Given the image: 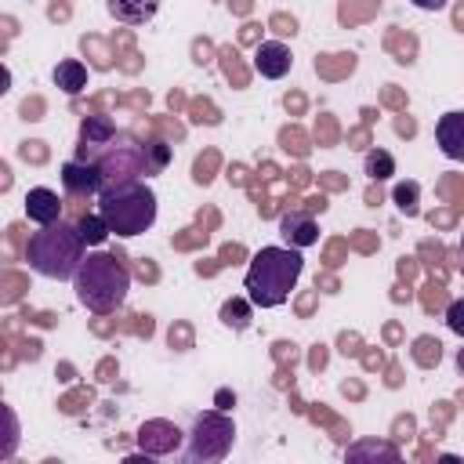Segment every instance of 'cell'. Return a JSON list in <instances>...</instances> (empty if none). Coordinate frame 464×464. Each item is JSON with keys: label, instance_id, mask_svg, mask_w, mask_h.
<instances>
[{"label": "cell", "instance_id": "obj_1", "mask_svg": "<svg viewBox=\"0 0 464 464\" xmlns=\"http://www.w3.org/2000/svg\"><path fill=\"white\" fill-rule=\"evenodd\" d=\"M304 268V257L297 246H261L243 276V290L250 304L257 308H279L286 304L290 290L297 286Z\"/></svg>", "mask_w": 464, "mask_h": 464}, {"label": "cell", "instance_id": "obj_2", "mask_svg": "<svg viewBox=\"0 0 464 464\" xmlns=\"http://www.w3.org/2000/svg\"><path fill=\"white\" fill-rule=\"evenodd\" d=\"M83 257H87V243H83L80 228L69 221L40 225V232H33L25 243L29 268L47 279H76Z\"/></svg>", "mask_w": 464, "mask_h": 464}, {"label": "cell", "instance_id": "obj_3", "mask_svg": "<svg viewBox=\"0 0 464 464\" xmlns=\"http://www.w3.org/2000/svg\"><path fill=\"white\" fill-rule=\"evenodd\" d=\"M72 286H76V297H80V304L87 312L109 315L127 301L130 272L112 254H87L80 272H76V279H72Z\"/></svg>", "mask_w": 464, "mask_h": 464}, {"label": "cell", "instance_id": "obj_4", "mask_svg": "<svg viewBox=\"0 0 464 464\" xmlns=\"http://www.w3.org/2000/svg\"><path fill=\"white\" fill-rule=\"evenodd\" d=\"M98 214L105 218V225L112 228V236H141L156 225V192L134 178V181H120L98 192Z\"/></svg>", "mask_w": 464, "mask_h": 464}, {"label": "cell", "instance_id": "obj_5", "mask_svg": "<svg viewBox=\"0 0 464 464\" xmlns=\"http://www.w3.org/2000/svg\"><path fill=\"white\" fill-rule=\"evenodd\" d=\"M236 442V424L228 413L221 410H207L192 420V431H188V442H185V464H218L228 457Z\"/></svg>", "mask_w": 464, "mask_h": 464}, {"label": "cell", "instance_id": "obj_6", "mask_svg": "<svg viewBox=\"0 0 464 464\" xmlns=\"http://www.w3.org/2000/svg\"><path fill=\"white\" fill-rule=\"evenodd\" d=\"M94 163H98V170H102V188L120 185V181H134L138 174H149L145 145H130V141H123V145L112 141Z\"/></svg>", "mask_w": 464, "mask_h": 464}, {"label": "cell", "instance_id": "obj_7", "mask_svg": "<svg viewBox=\"0 0 464 464\" xmlns=\"http://www.w3.org/2000/svg\"><path fill=\"white\" fill-rule=\"evenodd\" d=\"M116 141V123L109 120V116H102V112H94V116H83V123H80V160H98L109 145Z\"/></svg>", "mask_w": 464, "mask_h": 464}, {"label": "cell", "instance_id": "obj_8", "mask_svg": "<svg viewBox=\"0 0 464 464\" xmlns=\"http://www.w3.org/2000/svg\"><path fill=\"white\" fill-rule=\"evenodd\" d=\"M62 185L69 196H98L102 192V170L94 160H65L62 163Z\"/></svg>", "mask_w": 464, "mask_h": 464}, {"label": "cell", "instance_id": "obj_9", "mask_svg": "<svg viewBox=\"0 0 464 464\" xmlns=\"http://www.w3.org/2000/svg\"><path fill=\"white\" fill-rule=\"evenodd\" d=\"M181 442V431L170 424V420H145L141 431H138V446L149 453V457H163V453H174Z\"/></svg>", "mask_w": 464, "mask_h": 464}, {"label": "cell", "instance_id": "obj_10", "mask_svg": "<svg viewBox=\"0 0 464 464\" xmlns=\"http://www.w3.org/2000/svg\"><path fill=\"white\" fill-rule=\"evenodd\" d=\"M254 65H257V72H261L265 80H283V76L290 72V65H294V54H290L286 44L265 40V44L254 51Z\"/></svg>", "mask_w": 464, "mask_h": 464}, {"label": "cell", "instance_id": "obj_11", "mask_svg": "<svg viewBox=\"0 0 464 464\" xmlns=\"http://www.w3.org/2000/svg\"><path fill=\"white\" fill-rule=\"evenodd\" d=\"M25 214L36 225H54V221H62V196L47 185H36L25 192Z\"/></svg>", "mask_w": 464, "mask_h": 464}, {"label": "cell", "instance_id": "obj_12", "mask_svg": "<svg viewBox=\"0 0 464 464\" xmlns=\"http://www.w3.org/2000/svg\"><path fill=\"white\" fill-rule=\"evenodd\" d=\"M435 141L446 160H464V112H446L435 123Z\"/></svg>", "mask_w": 464, "mask_h": 464}, {"label": "cell", "instance_id": "obj_13", "mask_svg": "<svg viewBox=\"0 0 464 464\" xmlns=\"http://www.w3.org/2000/svg\"><path fill=\"white\" fill-rule=\"evenodd\" d=\"M105 7H109V14H112L116 22H123V25H145V22L156 18L160 0H105Z\"/></svg>", "mask_w": 464, "mask_h": 464}, {"label": "cell", "instance_id": "obj_14", "mask_svg": "<svg viewBox=\"0 0 464 464\" xmlns=\"http://www.w3.org/2000/svg\"><path fill=\"white\" fill-rule=\"evenodd\" d=\"M279 236H283L290 246H297V250L319 243V228H315V221L304 218V214H286V218L279 221Z\"/></svg>", "mask_w": 464, "mask_h": 464}, {"label": "cell", "instance_id": "obj_15", "mask_svg": "<svg viewBox=\"0 0 464 464\" xmlns=\"http://www.w3.org/2000/svg\"><path fill=\"white\" fill-rule=\"evenodd\" d=\"M51 76H54V87L65 91V94H80L87 87V65L76 62V58H62Z\"/></svg>", "mask_w": 464, "mask_h": 464}, {"label": "cell", "instance_id": "obj_16", "mask_svg": "<svg viewBox=\"0 0 464 464\" xmlns=\"http://www.w3.org/2000/svg\"><path fill=\"white\" fill-rule=\"evenodd\" d=\"M76 228H80V236H83V243H87V246H102V243L112 236V228L105 225V218H102V214H80Z\"/></svg>", "mask_w": 464, "mask_h": 464}, {"label": "cell", "instance_id": "obj_17", "mask_svg": "<svg viewBox=\"0 0 464 464\" xmlns=\"http://www.w3.org/2000/svg\"><path fill=\"white\" fill-rule=\"evenodd\" d=\"M362 170L373 178V181H388L395 174V156L384 152V149H370L366 160H362Z\"/></svg>", "mask_w": 464, "mask_h": 464}, {"label": "cell", "instance_id": "obj_18", "mask_svg": "<svg viewBox=\"0 0 464 464\" xmlns=\"http://www.w3.org/2000/svg\"><path fill=\"white\" fill-rule=\"evenodd\" d=\"M221 323L232 326V330H246L250 326V297L246 301L243 297H228L221 304Z\"/></svg>", "mask_w": 464, "mask_h": 464}, {"label": "cell", "instance_id": "obj_19", "mask_svg": "<svg viewBox=\"0 0 464 464\" xmlns=\"http://www.w3.org/2000/svg\"><path fill=\"white\" fill-rule=\"evenodd\" d=\"M348 457H388V460H395L399 450L392 442H359V446L348 450Z\"/></svg>", "mask_w": 464, "mask_h": 464}, {"label": "cell", "instance_id": "obj_20", "mask_svg": "<svg viewBox=\"0 0 464 464\" xmlns=\"http://www.w3.org/2000/svg\"><path fill=\"white\" fill-rule=\"evenodd\" d=\"M145 163H149V174H152V170H163V167L170 163V149H167L163 141H149V145H145Z\"/></svg>", "mask_w": 464, "mask_h": 464}, {"label": "cell", "instance_id": "obj_21", "mask_svg": "<svg viewBox=\"0 0 464 464\" xmlns=\"http://www.w3.org/2000/svg\"><path fill=\"white\" fill-rule=\"evenodd\" d=\"M395 203H399L402 214H417V185L413 181L395 185Z\"/></svg>", "mask_w": 464, "mask_h": 464}, {"label": "cell", "instance_id": "obj_22", "mask_svg": "<svg viewBox=\"0 0 464 464\" xmlns=\"http://www.w3.org/2000/svg\"><path fill=\"white\" fill-rule=\"evenodd\" d=\"M446 326H450L457 337H464V297L450 301V308H446Z\"/></svg>", "mask_w": 464, "mask_h": 464}, {"label": "cell", "instance_id": "obj_23", "mask_svg": "<svg viewBox=\"0 0 464 464\" xmlns=\"http://www.w3.org/2000/svg\"><path fill=\"white\" fill-rule=\"evenodd\" d=\"M413 7H420V11H442L446 0H413Z\"/></svg>", "mask_w": 464, "mask_h": 464}, {"label": "cell", "instance_id": "obj_24", "mask_svg": "<svg viewBox=\"0 0 464 464\" xmlns=\"http://www.w3.org/2000/svg\"><path fill=\"white\" fill-rule=\"evenodd\" d=\"M457 370H460V377H464V348H457Z\"/></svg>", "mask_w": 464, "mask_h": 464}, {"label": "cell", "instance_id": "obj_25", "mask_svg": "<svg viewBox=\"0 0 464 464\" xmlns=\"http://www.w3.org/2000/svg\"><path fill=\"white\" fill-rule=\"evenodd\" d=\"M460 268H464V232H460Z\"/></svg>", "mask_w": 464, "mask_h": 464}]
</instances>
